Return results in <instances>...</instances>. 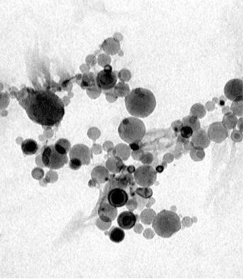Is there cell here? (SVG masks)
Listing matches in <instances>:
<instances>
[{
    "label": "cell",
    "mask_w": 243,
    "mask_h": 279,
    "mask_svg": "<svg viewBox=\"0 0 243 279\" xmlns=\"http://www.w3.org/2000/svg\"><path fill=\"white\" fill-rule=\"evenodd\" d=\"M183 126L191 127L194 132H197L200 130V122L197 119V116H188L183 119Z\"/></svg>",
    "instance_id": "cell-18"
},
{
    "label": "cell",
    "mask_w": 243,
    "mask_h": 279,
    "mask_svg": "<svg viewBox=\"0 0 243 279\" xmlns=\"http://www.w3.org/2000/svg\"><path fill=\"white\" fill-rule=\"evenodd\" d=\"M192 137V146L196 149H205L211 144V140L208 137L207 132L203 130H200H200L195 132V133L193 134Z\"/></svg>",
    "instance_id": "cell-15"
},
{
    "label": "cell",
    "mask_w": 243,
    "mask_h": 279,
    "mask_svg": "<svg viewBox=\"0 0 243 279\" xmlns=\"http://www.w3.org/2000/svg\"><path fill=\"white\" fill-rule=\"evenodd\" d=\"M98 215L101 220L106 223L114 221L118 216V209L110 205L106 196L103 197L99 205Z\"/></svg>",
    "instance_id": "cell-11"
},
{
    "label": "cell",
    "mask_w": 243,
    "mask_h": 279,
    "mask_svg": "<svg viewBox=\"0 0 243 279\" xmlns=\"http://www.w3.org/2000/svg\"><path fill=\"white\" fill-rule=\"evenodd\" d=\"M134 179L136 184L141 187H150L157 180V172L150 166H141L134 172Z\"/></svg>",
    "instance_id": "cell-6"
},
{
    "label": "cell",
    "mask_w": 243,
    "mask_h": 279,
    "mask_svg": "<svg viewBox=\"0 0 243 279\" xmlns=\"http://www.w3.org/2000/svg\"><path fill=\"white\" fill-rule=\"evenodd\" d=\"M227 98L234 102L242 101L243 82L238 79H231L225 85L224 89Z\"/></svg>",
    "instance_id": "cell-10"
},
{
    "label": "cell",
    "mask_w": 243,
    "mask_h": 279,
    "mask_svg": "<svg viewBox=\"0 0 243 279\" xmlns=\"http://www.w3.org/2000/svg\"><path fill=\"white\" fill-rule=\"evenodd\" d=\"M228 130L225 128L221 122H215L210 126L208 130V137L210 140L220 143L225 140L228 137Z\"/></svg>",
    "instance_id": "cell-13"
},
{
    "label": "cell",
    "mask_w": 243,
    "mask_h": 279,
    "mask_svg": "<svg viewBox=\"0 0 243 279\" xmlns=\"http://www.w3.org/2000/svg\"><path fill=\"white\" fill-rule=\"evenodd\" d=\"M94 76L92 77V74H85L84 76L83 82H82L81 87L83 89L90 88L94 85Z\"/></svg>",
    "instance_id": "cell-20"
},
{
    "label": "cell",
    "mask_w": 243,
    "mask_h": 279,
    "mask_svg": "<svg viewBox=\"0 0 243 279\" xmlns=\"http://www.w3.org/2000/svg\"><path fill=\"white\" fill-rule=\"evenodd\" d=\"M27 96L21 105L31 121L43 127L57 126L64 117V104L58 96L50 90L26 88Z\"/></svg>",
    "instance_id": "cell-1"
},
{
    "label": "cell",
    "mask_w": 243,
    "mask_h": 279,
    "mask_svg": "<svg viewBox=\"0 0 243 279\" xmlns=\"http://www.w3.org/2000/svg\"><path fill=\"white\" fill-rule=\"evenodd\" d=\"M22 150L24 154L34 155L39 150V146L36 141L28 139L22 143Z\"/></svg>",
    "instance_id": "cell-16"
},
{
    "label": "cell",
    "mask_w": 243,
    "mask_h": 279,
    "mask_svg": "<svg viewBox=\"0 0 243 279\" xmlns=\"http://www.w3.org/2000/svg\"><path fill=\"white\" fill-rule=\"evenodd\" d=\"M125 168L126 167L122 169L120 172V174H113L110 178L109 184L107 186H110V187L121 188L127 191H129L131 193V196L133 197L134 193H132V189L135 186V181H134L132 174L129 173L127 170V172H125Z\"/></svg>",
    "instance_id": "cell-7"
},
{
    "label": "cell",
    "mask_w": 243,
    "mask_h": 279,
    "mask_svg": "<svg viewBox=\"0 0 243 279\" xmlns=\"http://www.w3.org/2000/svg\"><path fill=\"white\" fill-rule=\"evenodd\" d=\"M130 145L131 149L133 150V151H137V150L140 149L139 144L137 143H132V144H129Z\"/></svg>",
    "instance_id": "cell-23"
},
{
    "label": "cell",
    "mask_w": 243,
    "mask_h": 279,
    "mask_svg": "<svg viewBox=\"0 0 243 279\" xmlns=\"http://www.w3.org/2000/svg\"><path fill=\"white\" fill-rule=\"evenodd\" d=\"M135 193L140 196L145 198H149L153 196V190L148 187H140L135 190Z\"/></svg>",
    "instance_id": "cell-19"
},
{
    "label": "cell",
    "mask_w": 243,
    "mask_h": 279,
    "mask_svg": "<svg viewBox=\"0 0 243 279\" xmlns=\"http://www.w3.org/2000/svg\"><path fill=\"white\" fill-rule=\"evenodd\" d=\"M125 105L127 111L132 116L148 117L156 107V99L151 91L136 88L126 96Z\"/></svg>",
    "instance_id": "cell-2"
},
{
    "label": "cell",
    "mask_w": 243,
    "mask_h": 279,
    "mask_svg": "<svg viewBox=\"0 0 243 279\" xmlns=\"http://www.w3.org/2000/svg\"><path fill=\"white\" fill-rule=\"evenodd\" d=\"M137 216L131 212H124L119 215L118 224L122 229L129 230L135 226Z\"/></svg>",
    "instance_id": "cell-14"
},
{
    "label": "cell",
    "mask_w": 243,
    "mask_h": 279,
    "mask_svg": "<svg viewBox=\"0 0 243 279\" xmlns=\"http://www.w3.org/2000/svg\"><path fill=\"white\" fill-rule=\"evenodd\" d=\"M70 157L78 158L83 165H88L92 158V152L90 148L85 144H76L70 151Z\"/></svg>",
    "instance_id": "cell-12"
},
{
    "label": "cell",
    "mask_w": 243,
    "mask_h": 279,
    "mask_svg": "<svg viewBox=\"0 0 243 279\" xmlns=\"http://www.w3.org/2000/svg\"><path fill=\"white\" fill-rule=\"evenodd\" d=\"M164 169L162 167H157L156 168V171L157 172H159V173H161V172H163Z\"/></svg>",
    "instance_id": "cell-24"
},
{
    "label": "cell",
    "mask_w": 243,
    "mask_h": 279,
    "mask_svg": "<svg viewBox=\"0 0 243 279\" xmlns=\"http://www.w3.org/2000/svg\"><path fill=\"white\" fill-rule=\"evenodd\" d=\"M82 165H83L82 162L77 158H71L69 165L70 167H71V169H73V170H78V169L81 168Z\"/></svg>",
    "instance_id": "cell-22"
},
{
    "label": "cell",
    "mask_w": 243,
    "mask_h": 279,
    "mask_svg": "<svg viewBox=\"0 0 243 279\" xmlns=\"http://www.w3.org/2000/svg\"><path fill=\"white\" fill-rule=\"evenodd\" d=\"M181 136L185 139H189L193 135L194 131L191 127L188 126H183L181 127Z\"/></svg>",
    "instance_id": "cell-21"
},
{
    "label": "cell",
    "mask_w": 243,
    "mask_h": 279,
    "mask_svg": "<svg viewBox=\"0 0 243 279\" xmlns=\"http://www.w3.org/2000/svg\"><path fill=\"white\" fill-rule=\"evenodd\" d=\"M117 81V75L110 65L106 66L96 76V84L103 91L112 90L116 85Z\"/></svg>",
    "instance_id": "cell-9"
},
{
    "label": "cell",
    "mask_w": 243,
    "mask_h": 279,
    "mask_svg": "<svg viewBox=\"0 0 243 279\" xmlns=\"http://www.w3.org/2000/svg\"><path fill=\"white\" fill-rule=\"evenodd\" d=\"M109 236L110 240L114 243H120L125 240V231L121 228L113 227L110 230Z\"/></svg>",
    "instance_id": "cell-17"
},
{
    "label": "cell",
    "mask_w": 243,
    "mask_h": 279,
    "mask_svg": "<svg viewBox=\"0 0 243 279\" xmlns=\"http://www.w3.org/2000/svg\"><path fill=\"white\" fill-rule=\"evenodd\" d=\"M153 227L158 236L170 238L181 229V219L172 211L162 210L155 216Z\"/></svg>",
    "instance_id": "cell-3"
},
{
    "label": "cell",
    "mask_w": 243,
    "mask_h": 279,
    "mask_svg": "<svg viewBox=\"0 0 243 279\" xmlns=\"http://www.w3.org/2000/svg\"><path fill=\"white\" fill-rule=\"evenodd\" d=\"M122 140L128 144L141 142L146 133L145 124L139 118L128 117L122 120L118 129Z\"/></svg>",
    "instance_id": "cell-4"
},
{
    "label": "cell",
    "mask_w": 243,
    "mask_h": 279,
    "mask_svg": "<svg viewBox=\"0 0 243 279\" xmlns=\"http://www.w3.org/2000/svg\"><path fill=\"white\" fill-rule=\"evenodd\" d=\"M107 200L110 205L115 208H121L127 205L129 201V194L126 190L118 187H110L107 186Z\"/></svg>",
    "instance_id": "cell-8"
},
{
    "label": "cell",
    "mask_w": 243,
    "mask_h": 279,
    "mask_svg": "<svg viewBox=\"0 0 243 279\" xmlns=\"http://www.w3.org/2000/svg\"><path fill=\"white\" fill-rule=\"evenodd\" d=\"M42 160L45 167L56 170L62 168L67 163L68 157L67 154L59 153L56 150L55 145H49L44 147Z\"/></svg>",
    "instance_id": "cell-5"
}]
</instances>
